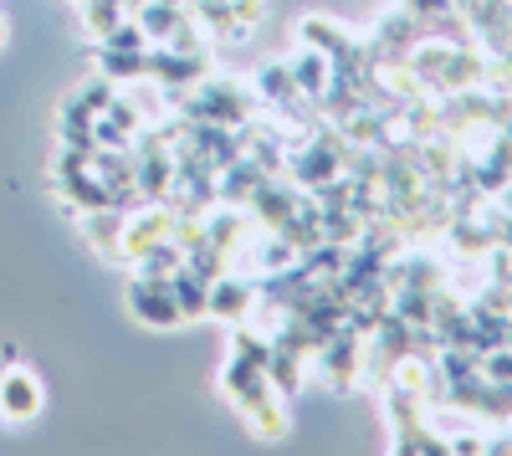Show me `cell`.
<instances>
[{
	"label": "cell",
	"mask_w": 512,
	"mask_h": 456,
	"mask_svg": "<svg viewBox=\"0 0 512 456\" xmlns=\"http://www.w3.org/2000/svg\"><path fill=\"white\" fill-rule=\"evenodd\" d=\"M169 293H175L180 298V313H200L205 303H210V287H205V293H200V277H175V282H169Z\"/></svg>",
	"instance_id": "cell-6"
},
{
	"label": "cell",
	"mask_w": 512,
	"mask_h": 456,
	"mask_svg": "<svg viewBox=\"0 0 512 456\" xmlns=\"http://www.w3.org/2000/svg\"><path fill=\"white\" fill-rule=\"evenodd\" d=\"M0 41H6V21H0Z\"/></svg>",
	"instance_id": "cell-8"
},
{
	"label": "cell",
	"mask_w": 512,
	"mask_h": 456,
	"mask_svg": "<svg viewBox=\"0 0 512 456\" xmlns=\"http://www.w3.org/2000/svg\"><path fill=\"white\" fill-rule=\"evenodd\" d=\"M303 36H308V47H313V52H323L328 62L349 52V36L338 31L333 21H323V16H308V21H303Z\"/></svg>",
	"instance_id": "cell-3"
},
{
	"label": "cell",
	"mask_w": 512,
	"mask_h": 456,
	"mask_svg": "<svg viewBox=\"0 0 512 456\" xmlns=\"http://www.w3.org/2000/svg\"><path fill=\"white\" fill-rule=\"evenodd\" d=\"M487 380H502V385H512V354H507V349H497V354L487 359Z\"/></svg>",
	"instance_id": "cell-7"
},
{
	"label": "cell",
	"mask_w": 512,
	"mask_h": 456,
	"mask_svg": "<svg viewBox=\"0 0 512 456\" xmlns=\"http://www.w3.org/2000/svg\"><path fill=\"white\" fill-rule=\"evenodd\" d=\"M41 405H47V390H41V380L31 369H6L0 375V421L26 426L41 416Z\"/></svg>",
	"instance_id": "cell-1"
},
{
	"label": "cell",
	"mask_w": 512,
	"mask_h": 456,
	"mask_svg": "<svg viewBox=\"0 0 512 456\" xmlns=\"http://www.w3.org/2000/svg\"><path fill=\"white\" fill-rule=\"evenodd\" d=\"M210 313H221V318H236L241 308H246V287L241 282H221V293L210 287V303H205Z\"/></svg>",
	"instance_id": "cell-5"
},
{
	"label": "cell",
	"mask_w": 512,
	"mask_h": 456,
	"mask_svg": "<svg viewBox=\"0 0 512 456\" xmlns=\"http://www.w3.org/2000/svg\"><path fill=\"white\" fill-rule=\"evenodd\" d=\"M287 72H292V82H297V88H303V93H323V82L333 77V62H328L323 52H313V47H308V52L297 57V62H292Z\"/></svg>",
	"instance_id": "cell-4"
},
{
	"label": "cell",
	"mask_w": 512,
	"mask_h": 456,
	"mask_svg": "<svg viewBox=\"0 0 512 456\" xmlns=\"http://www.w3.org/2000/svg\"><path fill=\"white\" fill-rule=\"evenodd\" d=\"M128 308H134L149 328H175L185 318L180 303H175V293H169V282H154V277L128 282Z\"/></svg>",
	"instance_id": "cell-2"
}]
</instances>
